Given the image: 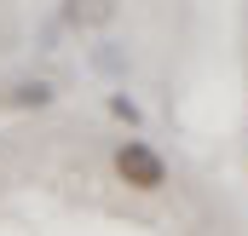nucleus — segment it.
I'll list each match as a JSON object with an SVG mask.
<instances>
[{
    "label": "nucleus",
    "mask_w": 248,
    "mask_h": 236,
    "mask_svg": "<svg viewBox=\"0 0 248 236\" xmlns=\"http://www.w3.org/2000/svg\"><path fill=\"white\" fill-rule=\"evenodd\" d=\"M110 167H116V178H122L127 190H139V196L168 190V156H162L156 144H144V138H122L116 156H110Z\"/></svg>",
    "instance_id": "nucleus-1"
},
{
    "label": "nucleus",
    "mask_w": 248,
    "mask_h": 236,
    "mask_svg": "<svg viewBox=\"0 0 248 236\" xmlns=\"http://www.w3.org/2000/svg\"><path fill=\"white\" fill-rule=\"evenodd\" d=\"M58 92H52V81H12L6 92H0V110H46Z\"/></svg>",
    "instance_id": "nucleus-2"
},
{
    "label": "nucleus",
    "mask_w": 248,
    "mask_h": 236,
    "mask_svg": "<svg viewBox=\"0 0 248 236\" xmlns=\"http://www.w3.org/2000/svg\"><path fill=\"white\" fill-rule=\"evenodd\" d=\"M116 17V0H63V23L69 29H98Z\"/></svg>",
    "instance_id": "nucleus-3"
},
{
    "label": "nucleus",
    "mask_w": 248,
    "mask_h": 236,
    "mask_svg": "<svg viewBox=\"0 0 248 236\" xmlns=\"http://www.w3.org/2000/svg\"><path fill=\"white\" fill-rule=\"evenodd\" d=\"M104 110H110L116 121H127V127H139V121H144V116H139V104H133L127 92H110V98H104Z\"/></svg>",
    "instance_id": "nucleus-4"
}]
</instances>
